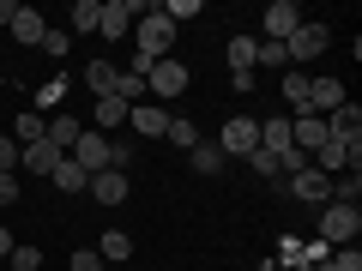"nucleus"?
<instances>
[{
	"instance_id": "f257e3e1",
	"label": "nucleus",
	"mask_w": 362,
	"mask_h": 271,
	"mask_svg": "<svg viewBox=\"0 0 362 271\" xmlns=\"http://www.w3.org/2000/svg\"><path fill=\"white\" fill-rule=\"evenodd\" d=\"M133 42H139L145 61H169V49H175V25L163 18V6H145L139 25H133Z\"/></svg>"
},
{
	"instance_id": "f03ea898",
	"label": "nucleus",
	"mask_w": 362,
	"mask_h": 271,
	"mask_svg": "<svg viewBox=\"0 0 362 271\" xmlns=\"http://www.w3.org/2000/svg\"><path fill=\"white\" fill-rule=\"evenodd\" d=\"M218 151L230 157V163L254 157V151H259V121H254V115H230V121H223V133H218Z\"/></svg>"
},
{
	"instance_id": "7ed1b4c3",
	"label": "nucleus",
	"mask_w": 362,
	"mask_h": 271,
	"mask_svg": "<svg viewBox=\"0 0 362 271\" xmlns=\"http://www.w3.org/2000/svg\"><path fill=\"white\" fill-rule=\"evenodd\" d=\"M356 229H362L356 205H320V241L326 247H356Z\"/></svg>"
},
{
	"instance_id": "20e7f679",
	"label": "nucleus",
	"mask_w": 362,
	"mask_h": 271,
	"mask_svg": "<svg viewBox=\"0 0 362 271\" xmlns=\"http://www.w3.org/2000/svg\"><path fill=\"white\" fill-rule=\"evenodd\" d=\"M145 90H151V103H175V97H187V66H175V61H151Z\"/></svg>"
},
{
	"instance_id": "39448f33",
	"label": "nucleus",
	"mask_w": 362,
	"mask_h": 271,
	"mask_svg": "<svg viewBox=\"0 0 362 271\" xmlns=\"http://www.w3.org/2000/svg\"><path fill=\"white\" fill-rule=\"evenodd\" d=\"M326 42H332V30H326L320 18H302L296 37L284 42V54H290V66H302V61H314V54H326Z\"/></svg>"
},
{
	"instance_id": "423d86ee",
	"label": "nucleus",
	"mask_w": 362,
	"mask_h": 271,
	"mask_svg": "<svg viewBox=\"0 0 362 271\" xmlns=\"http://www.w3.org/2000/svg\"><path fill=\"white\" fill-rule=\"evenodd\" d=\"M139 13H145V0H103V18H97V37H127L133 25H139Z\"/></svg>"
},
{
	"instance_id": "0eeeda50",
	"label": "nucleus",
	"mask_w": 362,
	"mask_h": 271,
	"mask_svg": "<svg viewBox=\"0 0 362 271\" xmlns=\"http://www.w3.org/2000/svg\"><path fill=\"white\" fill-rule=\"evenodd\" d=\"M66 157H73L85 175H103V169H109V139H103L97 127H85V133L73 139V151H66Z\"/></svg>"
},
{
	"instance_id": "6e6552de",
	"label": "nucleus",
	"mask_w": 362,
	"mask_h": 271,
	"mask_svg": "<svg viewBox=\"0 0 362 271\" xmlns=\"http://www.w3.org/2000/svg\"><path fill=\"white\" fill-rule=\"evenodd\" d=\"M326 139H332V133H326V115H314V109L290 115V145H296V151H308V163H314V151H320Z\"/></svg>"
},
{
	"instance_id": "1a4fd4ad",
	"label": "nucleus",
	"mask_w": 362,
	"mask_h": 271,
	"mask_svg": "<svg viewBox=\"0 0 362 271\" xmlns=\"http://www.w3.org/2000/svg\"><path fill=\"white\" fill-rule=\"evenodd\" d=\"M259 25H266V42H290L296 25H302V6H296V0H272Z\"/></svg>"
},
{
	"instance_id": "9d476101",
	"label": "nucleus",
	"mask_w": 362,
	"mask_h": 271,
	"mask_svg": "<svg viewBox=\"0 0 362 271\" xmlns=\"http://www.w3.org/2000/svg\"><path fill=\"white\" fill-rule=\"evenodd\" d=\"M85 193L109 211V205H121V199L133 193V181H127V169H103V175H90V187H85Z\"/></svg>"
},
{
	"instance_id": "9b49d317",
	"label": "nucleus",
	"mask_w": 362,
	"mask_h": 271,
	"mask_svg": "<svg viewBox=\"0 0 362 271\" xmlns=\"http://www.w3.org/2000/svg\"><path fill=\"white\" fill-rule=\"evenodd\" d=\"M290 193H296L302 205H332V181L308 163V169H296V175H290Z\"/></svg>"
},
{
	"instance_id": "f8f14e48",
	"label": "nucleus",
	"mask_w": 362,
	"mask_h": 271,
	"mask_svg": "<svg viewBox=\"0 0 362 271\" xmlns=\"http://www.w3.org/2000/svg\"><path fill=\"white\" fill-rule=\"evenodd\" d=\"M127 127L139 133V139H163V133H169V115H163V103H151V97H145V103L127 109Z\"/></svg>"
},
{
	"instance_id": "ddd939ff",
	"label": "nucleus",
	"mask_w": 362,
	"mask_h": 271,
	"mask_svg": "<svg viewBox=\"0 0 362 271\" xmlns=\"http://www.w3.org/2000/svg\"><path fill=\"white\" fill-rule=\"evenodd\" d=\"M326 133H332L338 145H356V139H362V109H356V103L332 109V115H326Z\"/></svg>"
},
{
	"instance_id": "4468645a",
	"label": "nucleus",
	"mask_w": 362,
	"mask_h": 271,
	"mask_svg": "<svg viewBox=\"0 0 362 271\" xmlns=\"http://www.w3.org/2000/svg\"><path fill=\"white\" fill-rule=\"evenodd\" d=\"M6 30H13V42H25V49H42V30H49V25H42V13H37V6H18Z\"/></svg>"
},
{
	"instance_id": "2eb2a0df",
	"label": "nucleus",
	"mask_w": 362,
	"mask_h": 271,
	"mask_svg": "<svg viewBox=\"0 0 362 271\" xmlns=\"http://www.w3.org/2000/svg\"><path fill=\"white\" fill-rule=\"evenodd\" d=\"M308 109H314V115L344 109V85H338V78H308Z\"/></svg>"
},
{
	"instance_id": "dca6fc26",
	"label": "nucleus",
	"mask_w": 362,
	"mask_h": 271,
	"mask_svg": "<svg viewBox=\"0 0 362 271\" xmlns=\"http://www.w3.org/2000/svg\"><path fill=\"white\" fill-rule=\"evenodd\" d=\"M66 151H54L49 139H37V145H25V151H18V163L30 169V175H54V163H61Z\"/></svg>"
},
{
	"instance_id": "f3484780",
	"label": "nucleus",
	"mask_w": 362,
	"mask_h": 271,
	"mask_svg": "<svg viewBox=\"0 0 362 271\" xmlns=\"http://www.w3.org/2000/svg\"><path fill=\"white\" fill-rule=\"evenodd\" d=\"M259 151H272V157H284V151H290V115L259 121Z\"/></svg>"
},
{
	"instance_id": "a211bd4d",
	"label": "nucleus",
	"mask_w": 362,
	"mask_h": 271,
	"mask_svg": "<svg viewBox=\"0 0 362 271\" xmlns=\"http://www.w3.org/2000/svg\"><path fill=\"white\" fill-rule=\"evenodd\" d=\"M90 115H97V133H115V127H127V103H121V97H97V109H90Z\"/></svg>"
},
{
	"instance_id": "6ab92c4d",
	"label": "nucleus",
	"mask_w": 362,
	"mask_h": 271,
	"mask_svg": "<svg viewBox=\"0 0 362 271\" xmlns=\"http://www.w3.org/2000/svg\"><path fill=\"white\" fill-rule=\"evenodd\" d=\"M78 133H85V127H78L73 115H49V127H42V139H49L54 151H73V139H78Z\"/></svg>"
},
{
	"instance_id": "aec40b11",
	"label": "nucleus",
	"mask_w": 362,
	"mask_h": 271,
	"mask_svg": "<svg viewBox=\"0 0 362 271\" xmlns=\"http://www.w3.org/2000/svg\"><path fill=\"white\" fill-rule=\"evenodd\" d=\"M54 187H61V193H85V187H90V175H85V169H78L73 163V157H61V163H54Z\"/></svg>"
},
{
	"instance_id": "412c9836",
	"label": "nucleus",
	"mask_w": 362,
	"mask_h": 271,
	"mask_svg": "<svg viewBox=\"0 0 362 271\" xmlns=\"http://www.w3.org/2000/svg\"><path fill=\"white\" fill-rule=\"evenodd\" d=\"M187 163H194V169H199V175H223V169H230V157H223V151H218V145H206V139H199V145H194V151H187Z\"/></svg>"
},
{
	"instance_id": "4be33fe9",
	"label": "nucleus",
	"mask_w": 362,
	"mask_h": 271,
	"mask_svg": "<svg viewBox=\"0 0 362 271\" xmlns=\"http://www.w3.org/2000/svg\"><path fill=\"white\" fill-rule=\"evenodd\" d=\"M42 127H49V115H42V109H25V115H13V139H18V145H37V139H42Z\"/></svg>"
},
{
	"instance_id": "5701e85b",
	"label": "nucleus",
	"mask_w": 362,
	"mask_h": 271,
	"mask_svg": "<svg viewBox=\"0 0 362 271\" xmlns=\"http://www.w3.org/2000/svg\"><path fill=\"white\" fill-rule=\"evenodd\" d=\"M97 259H103V265H115V259H133V235H127V229H109L103 241H97Z\"/></svg>"
},
{
	"instance_id": "b1692460",
	"label": "nucleus",
	"mask_w": 362,
	"mask_h": 271,
	"mask_svg": "<svg viewBox=\"0 0 362 271\" xmlns=\"http://www.w3.org/2000/svg\"><path fill=\"white\" fill-rule=\"evenodd\" d=\"M163 139L175 145V151H194V145H199V127H194L187 115H169V133H163Z\"/></svg>"
},
{
	"instance_id": "393cba45",
	"label": "nucleus",
	"mask_w": 362,
	"mask_h": 271,
	"mask_svg": "<svg viewBox=\"0 0 362 271\" xmlns=\"http://www.w3.org/2000/svg\"><path fill=\"white\" fill-rule=\"evenodd\" d=\"M115 97L133 109V103H145L151 90H145V78H139V73H127V66H121V73H115Z\"/></svg>"
},
{
	"instance_id": "a878e982",
	"label": "nucleus",
	"mask_w": 362,
	"mask_h": 271,
	"mask_svg": "<svg viewBox=\"0 0 362 271\" xmlns=\"http://www.w3.org/2000/svg\"><path fill=\"white\" fill-rule=\"evenodd\" d=\"M362 193V169H344V175H332V205H356Z\"/></svg>"
},
{
	"instance_id": "bb28decb",
	"label": "nucleus",
	"mask_w": 362,
	"mask_h": 271,
	"mask_svg": "<svg viewBox=\"0 0 362 271\" xmlns=\"http://www.w3.org/2000/svg\"><path fill=\"white\" fill-rule=\"evenodd\" d=\"M115 73H121V66H109V61H97V66H85V85L97 90V97H115Z\"/></svg>"
},
{
	"instance_id": "cd10ccee",
	"label": "nucleus",
	"mask_w": 362,
	"mask_h": 271,
	"mask_svg": "<svg viewBox=\"0 0 362 271\" xmlns=\"http://www.w3.org/2000/svg\"><path fill=\"white\" fill-rule=\"evenodd\" d=\"M254 37H230V73H254Z\"/></svg>"
},
{
	"instance_id": "c85d7f7f",
	"label": "nucleus",
	"mask_w": 362,
	"mask_h": 271,
	"mask_svg": "<svg viewBox=\"0 0 362 271\" xmlns=\"http://www.w3.org/2000/svg\"><path fill=\"white\" fill-rule=\"evenodd\" d=\"M66 18H73L66 30H97V18H103V0H78V6H73Z\"/></svg>"
},
{
	"instance_id": "c756f323",
	"label": "nucleus",
	"mask_w": 362,
	"mask_h": 271,
	"mask_svg": "<svg viewBox=\"0 0 362 271\" xmlns=\"http://www.w3.org/2000/svg\"><path fill=\"white\" fill-rule=\"evenodd\" d=\"M284 97H290V109L302 115V109H308V73H296V66H290V73H284Z\"/></svg>"
},
{
	"instance_id": "7c9ffc66",
	"label": "nucleus",
	"mask_w": 362,
	"mask_h": 271,
	"mask_svg": "<svg viewBox=\"0 0 362 271\" xmlns=\"http://www.w3.org/2000/svg\"><path fill=\"white\" fill-rule=\"evenodd\" d=\"M6 259H13V271H42V265H49V259H42V247H13V253H6Z\"/></svg>"
},
{
	"instance_id": "2f4dec72",
	"label": "nucleus",
	"mask_w": 362,
	"mask_h": 271,
	"mask_svg": "<svg viewBox=\"0 0 362 271\" xmlns=\"http://www.w3.org/2000/svg\"><path fill=\"white\" fill-rule=\"evenodd\" d=\"M242 163H254V175H259V181H278V175H284V163H278L272 151H254V157H242Z\"/></svg>"
},
{
	"instance_id": "473e14b6",
	"label": "nucleus",
	"mask_w": 362,
	"mask_h": 271,
	"mask_svg": "<svg viewBox=\"0 0 362 271\" xmlns=\"http://www.w3.org/2000/svg\"><path fill=\"white\" fill-rule=\"evenodd\" d=\"M42 49H49V54H66V49H73V30H66V25H49V30H42Z\"/></svg>"
},
{
	"instance_id": "72a5a7b5",
	"label": "nucleus",
	"mask_w": 362,
	"mask_h": 271,
	"mask_svg": "<svg viewBox=\"0 0 362 271\" xmlns=\"http://www.w3.org/2000/svg\"><path fill=\"white\" fill-rule=\"evenodd\" d=\"M254 61H259V66H290V54H284V42H259Z\"/></svg>"
},
{
	"instance_id": "f704fd0d",
	"label": "nucleus",
	"mask_w": 362,
	"mask_h": 271,
	"mask_svg": "<svg viewBox=\"0 0 362 271\" xmlns=\"http://www.w3.org/2000/svg\"><path fill=\"white\" fill-rule=\"evenodd\" d=\"M18 151H25V145H18L13 133H0V175H13V163H18Z\"/></svg>"
},
{
	"instance_id": "c9c22d12",
	"label": "nucleus",
	"mask_w": 362,
	"mask_h": 271,
	"mask_svg": "<svg viewBox=\"0 0 362 271\" xmlns=\"http://www.w3.org/2000/svg\"><path fill=\"white\" fill-rule=\"evenodd\" d=\"M66 271H103V259H97V247H78V253L66 259Z\"/></svg>"
},
{
	"instance_id": "e433bc0d",
	"label": "nucleus",
	"mask_w": 362,
	"mask_h": 271,
	"mask_svg": "<svg viewBox=\"0 0 362 271\" xmlns=\"http://www.w3.org/2000/svg\"><path fill=\"white\" fill-rule=\"evenodd\" d=\"M49 103H66V78H49V85L37 90V109H49Z\"/></svg>"
},
{
	"instance_id": "4c0bfd02",
	"label": "nucleus",
	"mask_w": 362,
	"mask_h": 271,
	"mask_svg": "<svg viewBox=\"0 0 362 271\" xmlns=\"http://www.w3.org/2000/svg\"><path fill=\"white\" fill-rule=\"evenodd\" d=\"M18 205V175H0V211Z\"/></svg>"
},
{
	"instance_id": "58836bf2",
	"label": "nucleus",
	"mask_w": 362,
	"mask_h": 271,
	"mask_svg": "<svg viewBox=\"0 0 362 271\" xmlns=\"http://www.w3.org/2000/svg\"><path fill=\"white\" fill-rule=\"evenodd\" d=\"M121 163H133V145L115 139V145H109V169H121Z\"/></svg>"
},
{
	"instance_id": "ea45409f",
	"label": "nucleus",
	"mask_w": 362,
	"mask_h": 271,
	"mask_svg": "<svg viewBox=\"0 0 362 271\" xmlns=\"http://www.w3.org/2000/svg\"><path fill=\"white\" fill-rule=\"evenodd\" d=\"M13 253V229H6V223H0V259Z\"/></svg>"
},
{
	"instance_id": "a19ab883",
	"label": "nucleus",
	"mask_w": 362,
	"mask_h": 271,
	"mask_svg": "<svg viewBox=\"0 0 362 271\" xmlns=\"http://www.w3.org/2000/svg\"><path fill=\"white\" fill-rule=\"evenodd\" d=\"M13 13H18L13 0H0V25H13Z\"/></svg>"
},
{
	"instance_id": "79ce46f5",
	"label": "nucleus",
	"mask_w": 362,
	"mask_h": 271,
	"mask_svg": "<svg viewBox=\"0 0 362 271\" xmlns=\"http://www.w3.org/2000/svg\"><path fill=\"white\" fill-rule=\"evenodd\" d=\"M0 133H6V121H0Z\"/></svg>"
}]
</instances>
